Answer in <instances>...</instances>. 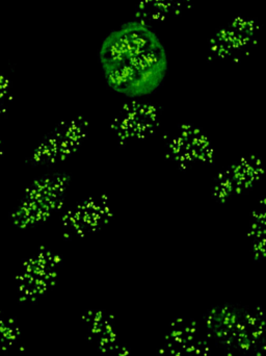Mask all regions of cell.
Returning a JSON list of instances; mask_svg holds the SVG:
<instances>
[{"label": "cell", "mask_w": 266, "mask_h": 356, "mask_svg": "<svg viewBox=\"0 0 266 356\" xmlns=\"http://www.w3.org/2000/svg\"><path fill=\"white\" fill-rule=\"evenodd\" d=\"M99 62L108 87L131 99L154 94L169 69L160 38L150 25L136 19L106 35L100 46Z\"/></svg>", "instance_id": "cell-1"}, {"label": "cell", "mask_w": 266, "mask_h": 356, "mask_svg": "<svg viewBox=\"0 0 266 356\" xmlns=\"http://www.w3.org/2000/svg\"><path fill=\"white\" fill-rule=\"evenodd\" d=\"M190 0H142L136 8V20L146 24L163 20L167 16L183 10Z\"/></svg>", "instance_id": "cell-2"}]
</instances>
